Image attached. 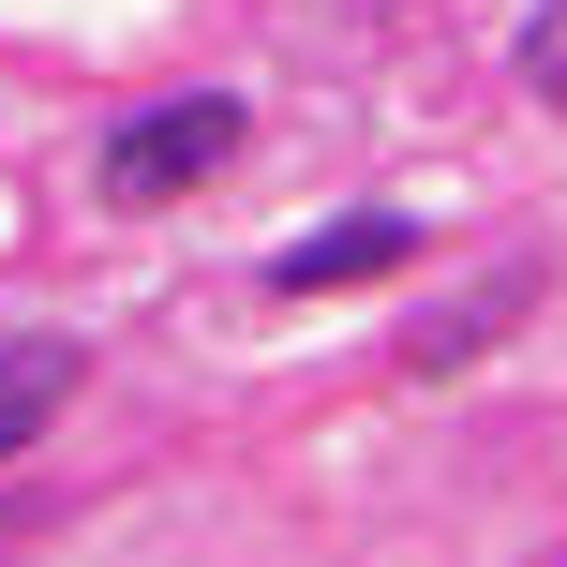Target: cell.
<instances>
[{
	"mask_svg": "<svg viewBox=\"0 0 567 567\" xmlns=\"http://www.w3.org/2000/svg\"><path fill=\"white\" fill-rule=\"evenodd\" d=\"M239 135H255V120H239V90H165V105H135L105 135V209H165V195H195V179H225L239 165Z\"/></svg>",
	"mask_w": 567,
	"mask_h": 567,
	"instance_id": "cell-1",
	"label": "cell"
},
{
	"mask_svg": "<svg viewBox=\"0 0 567 567\" xmlns=\"http://www.w3.org/2000/svg\"><path fill=\"white\" fill-rule=\"evenodd\" d=\"M403 255H419V225H403V209H359V225H313V239H284V255H269V299H329V284H389Z\"/></svg>",
	"mask_w": 567,
	"mask_h": 567,
	"instance_id": "cell-2",
	"label": "cell"
},
{
	"mask_svg": "<svg viewBox=\"0 0 567 567\" xmlns=\"http://www.w3.org/2000/svg\"><path fill=\"white\" fill-rule=\"evenodd\" d=\"M75 389H90V343L75 329H0V463H16Z\"/></svg>",
	"mask_w": 567,
	"mask_h": 567,
	"instance_id": "cell-3",
	"label": "cell"
},
{
	"mask_svg": "<svg viewBox=\"0 0 567 567\" xmlns=\"http://www.w3.org/2000/svg\"><path fill=\"white\" fill-rule=\"evenodd\" d=\"M523 299H538V269H493V284H478V299H449V313H433V329H419V343H403V359H419V373H463V359H478V343H493V329H508V313H523Z\"/></svg>",
	"mask_w": 567,
	"mask_h": 567,
	"instance_id": "cell-4",
	"label": "cell"
},
{
	"mask_svg": "<svg viewBox=\"0 0 567 567\" xmlns=\"http://www.w3.org/2000/svg\"><path fill=\"white\" fill-rule=\"evenodd\" d=\"M523 90L567 120V0H538V16H523Z\"/></svg>",
	"mask_w": 567,
	"mask_h": 567,
	"instance_id": "cell-5",
	"label": "cell"
}]
</instances>
